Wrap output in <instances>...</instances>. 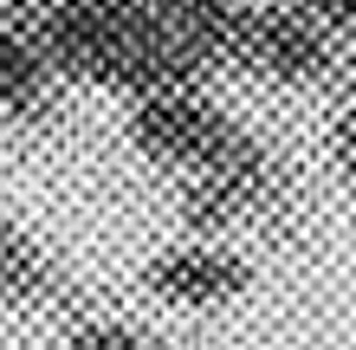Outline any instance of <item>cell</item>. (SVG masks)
<instances>
[{
  "label": "cell",
  "instance_id": "obj_4",
  "mask_svg": "<svg viewBox=\"0 0 356 350\" xmlns=\"http://www.w3.org/2000/svg\"><path fill=\"white\" fill-rule=\"evenodd\" d=\"M246 279H253V266L227 246H169L149 260V292L175 305H227L246 292Z\"/></svg>",
  "mask_w": 356,
  "mask_h": 350
},
{
  "label": "cell",
  "instance_id": "obj_2",
  "mask_svg": "<svg viewBox=\"0 0 356 350\" xmlns=\"http://www.w3.org/2000/svg\"><path fill=\"white\" fill-rule=\"evenodd\" d=\"M343 58V46L330 33H318L305 13H291V0L279 7H246L234 19V72H259L279 78V85H311V78H330V65Z\"/></svg>",
  "mask_w": 356,
  "mask_h": 350
},
{
  "label": "cell",
  "instance_id": "obj_9",
  "mask_svg": "<svg viewBox=\"0 0 356 350\" xmlns=\"http://www.w3.org/2000/svg\"><path fill=\"white\" fill-rule=\"evenodd\" d=\"M330 162H337V182L350 189V175H356V117H350V104L330 123Z\"/></svg>",
  "mask_w": 356,
  "mask_h": 350
},
{
  "label": "cell",
  "instance_id": "obj_7",
  "mask_svg": "<svg viewBox=\"0 0 356 350\" xmlns=\"http://www.w3.org/2000/svg\"><path fill=\"white\" fill-rule=\"evenodd\" d=\"M65 350H162V344H149L130 324H85V331L65 337Z\"/></svg>",
  "mask_w": 356,
  "mask_h": 350
},
{
  "label": "cell",
  "instance_id": "obj_5",
  "mask_svg": "<svg viewBox=\"0 0 356 350\" xmlns=\"http://www.w3.org/2000/svg\"><path fill=\"white\" fill-rule=\"evenodd\" d=\"M58 104V72L39 58V46L19 26L0 19V111H13L19 123H46Z\"/></svg>",
  "mask_w": 356,
  "mask_h": 350
},
{
  "label": "cell",
  "instance_id": "obj_3",
  "mask_svg": "<svg viewBox=\"0 0 356 350\" xmlns=\"http://www.w3.org/2000/svg\"><path fill=\"white\" fill-rule=\"evenodd\" d=\"M279 195H285V169L266 156V143H253L246 156L220 162V169H195V182L181 195V221L195 234H227L240 221L266 214Z\"/></svg>",
  "mask_w": 356,
  "mask_h": 350
},
{
  "label": "cell",
  "instance_id": "obj_8",
  "mask_svg": "<svg viewBox=\"0 0 356 350\" xmlns=\"http://www.w3.org/2000/svg\"><path fill=\"white\" fill-rule=\"evenodd\" d=\"M291 13H305L318 33H330L343 46L350 39V26H356V0H291Z\"/></svg>",
  "mask_w": 356,
  "mask_h": 350
},
{
  "label": "cell",
  "instance_id": "obj_6",
  "mask_svg": "<svg viewBox=\"0 0 356 350\" xmlns=\"http://www.w3.org/2000/svg\"><path fill=\"white\" fill-rule=\"evenodd\" d=\"M58 292V273L46 260V246L33 234H19L7 214H0V299L7 305H39Z\"/></svg>",
  "mask_w": 356,
  "mask_h": 350
},
{
  "label": "cell",
  "instance_id": "obj_1",
  "mask_svg": "<svg viewBox=\"0 0 356 350\" xmlns=\"http://www.w3.org/2000/svg\"><path fill=\"white\" fill-rule=\"evenodd\" d=\"M130 143L149 162H169V169H220L253 150V130H240L220 104H207L201 91H143L130 111Z\"/></svg>",
  "mask_w": 356,
  "mask_h": 350
}]
</instances>
